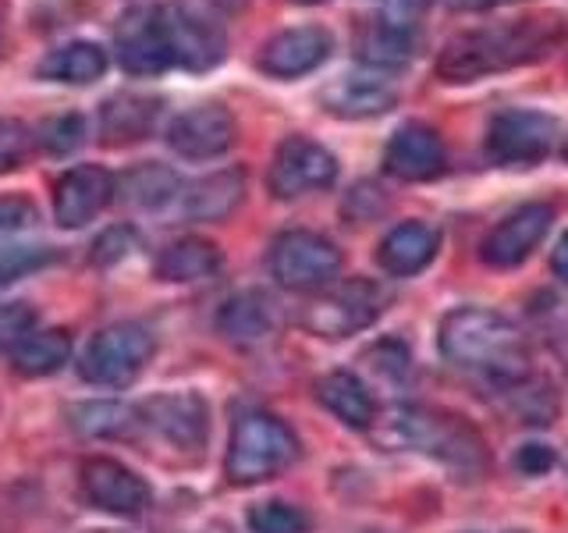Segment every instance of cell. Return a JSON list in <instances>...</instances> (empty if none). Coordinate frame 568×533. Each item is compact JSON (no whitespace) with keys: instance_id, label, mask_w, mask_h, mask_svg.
Listing matches in <instances>:
<instances>
[{"instance_id":"cell-34","label":"cell","mask_w":568,"mask_h":533,"mask_svg":"<svg viewBox=\"0 0 568 533\" xmlns=\"http://www.w3.org/2000/svg\"><path fill=\"white\" fill-rule=\"evenodd\" d=\"M53 249L50 245H11V249H0V289L18 278H26L40 266L53 263Z\"/></svg>"},{"instance_id":"cell-28","label":"cell","mask_w":568,"mask_h":533,"mask_svg":"<svg viewBox=\"0 0 568 533\" xmlns=\"http://www.w3.org/2000/svg\"><path fill=\"white\" fill-rule=\"evenodd\" d=\"M68 360H71V334L61 328L32 331L11 349V366L22 378H50V373L64 370Z\"/></svg>"},{"instance_id":"cell-27","label":"cell","mask_w":568,"mask_h":533,"mask_svg":"<svg viewBox=\"0 0 568 533\" xmlns=\"http://www.w3.org/2000/svg\"><path fill=\"white\" fill-rule=\"evenodd\" d=\"M118 195L135 210H164L182 200V178L160 160H150L118 178Z\"/></svg>"},{"instance_id":"cell-47","label":"cell","mask_w":568,"mask_h":533,"mask_svg":"<svg viewBox=\"0 0 568 533\" xmlns=\"http://www.w3.org/2000/svg\"><path fill=\"white\" fill-rule=\"evenodd\" d=\"M369 533H377V530H369Z\"/></svg>"},{"instance_id":"cell-30","label":"cell","mask_w":568,"mask_h":533,"mask_svg":"<svg viewBox=\"0 0 568 533\" xmlns=\"http://www.w3.org/2000/svg\"><path fill=\"white\" fill-rule=\"evenodd\" d=\"M68 420L85 438H129L132 426L139 423V409L121 402H85L71 405Z\"/></svg>"},{"instance_id":"cell-15","label":"cell","mask_w":568,"mask_h":533,"mask_svg":"<svg viewBox=\"0 0 568 533\" xmlns=\"http://www.w3.org/2000/svg\"><path fill=\"white\" fill-rule=\"evenodd\" d=\"M118 195V178L100 164H79L58 178L53 189V218L61 228L75 231L111 207Z\"/></svg>"},{"instance_id":"cell-39","label":"cell","mask_w":568,"mask_h":533,"mask_svg":"<svg viewBox=\"0 0 568 533\" xmlns=\"http://www.w3.org/2000/svg\"><path fill=\"white\" fill-rule=\"evenodd\" d=\"M550 462H555V452H550L547 444H526V449L519 452L523 473H544V470H550Z\"/></svg>"},{"instance_id":"cell-19","label":"cell","mask_w":568,"mask_h":533,"mask_svg":"<svg viewBox=\"0 0 568 533\" xmlns=\"http://www.w3.org/2000/svg\"><path fill=\"white\" fill-rule=\"evenodd\" d=\"M398 103V89L381 76H342L324 89V107L334 118L366 121L381 118Z\"/></svg>"},{"instance_id":"cell-12","label":"cell","mask_w":568,"mask_h":533,"mask_svg":"<svg viewBox=\"0 0 568 533\" xmlns=\"http://www.w3.org/2000/svg\"><path fill=\"white\" fill-rule=\"evenodd\" d=\"M79 480H82V494L89 505L100 512L121 515V520H135V515H142L153 505V491L146 480L135 470L121 466L118 459H106V455L85 459Z\"/></svg>"},{"instance_id":"cell-32","label":"cell","mask_w":568,"mask_h":533,"mask_svg":"<svg viewBox=\"0 0 568 533\" xmlns=\"http://www.w3.org/2000/svg\"><path fill=\"white\" fill-rule=\"evenodd\" d=\"M253 533H310V515L288 502H263L248 512Z\"/></svg>"},{"instance_id":"cell-1","label":"cell","mask_w":568,"mask_h":533,"mask_svg":"<svg viewBox=\"0 0 568 533\" xmlns=\"http://www.w3.org/2000/svg\"><path fill=\"white\" fill-rule=\"evenodd\" d=\"M565 36H568V22L561 14L511 18V22L458 32L455 40L440 50L437 79L452 86H466V82L497 76V71L537 64L565 43Z\"/></svg>"},{"instance_id":"cell-23","label":"cell","mask_w":568,"mask_h":533,"mask_svg":"<svg viewBox=\"0 0 568 533\" xmlns=\"http://www.w3.org/2000/svg\"><path fill=\"white\" fill-rule=\"evenodd\" d=\"M316 399L320 405L334 413L352 431H369L377 420V402H373L369 388L348 370H331L316 381Z\"/></svg>"},{"instance_id":"cell-36","label":"cell","mask_w":568,"mask_h":533,"mask_svg":"<svg viewBox=\"0 0 568 533\" xmlns=\"http://www.w3.org/2000/svg\"><path fill=\"white\" fill-rule=\"evenodd\" d=\"M32 331H36V310L29 302H8V306H0V352L14 349Z\"/></svg>"},{"instance_id":"cell-45","label":"cell","mask_w":568,"mask_h":533,"mask_svg":"<svg viewBox=\"0 0 568 533\" xmlns=\"http://www.w3.org/2000/svg\"><path fill=\"white\" fill-rule=\"evenodd\" d=\"M561 157H565V160H568V142H565V150H561Z\"/></svg>"},{"instance_id":"cell-14","label":"cell","mask_w":568,"mask_h":533,"mask_svg":"<svg viewBox=\"0 0 568 533\" xmlns=\"http://www.w3.org/2000/svg\"><path fill=\"white\" fill-rule=\"evenodd\" d=\"M239 139V124L224 103H195L182 111L168 129V147L185 160L224 157Z\"/></svg>"},{"instance_id":"cell-41","label":"cell","mask_w":568,"mask_h":533,"mask_svg":"<svg viewBox=\"0 0 568 533\" xmlns=\"http://www.w3.org/2000/svg\"><path fill=\"white\" fill-rule=\"evenodd\" d=\"M448 4L458 8V11H484V8L501 4V0H448Z\"/></svg>"},{"instance_id":"cell-38","label":"cell","mask_w":568,"mask_h":533,"mask_svg":"<svg viewBox=\"0 0 568 533\" xmlns=\"http://www.w3.org/2000/svg\"><path fill=\"white\" fill-rule=\"evenodd\" d=\"M32 147V132L18 121H0V174L22 164V157Z\"/></svg>"},{"instance_id":"cell-7","label":"cell","mask_w":568,"mask_h":533,"mask_svg":"<svg viewBox=\"0 0 568 533\" xmlns=\"http://www.w3.org/2000/svg\"><path fill=\"white\" fill-rule=\"evenodd\" d=\"M153 334L142 324H111L85 345L79 373L89 384L124 388L132 384L153 360Z\"/></svg>"},{"instance_id":"cell-24","label":"cell","mask_w":568,"mask_h":533,"mask_svg":"<svg viewBox=\"0 0 568 533\" xmlns=\"http://www.w3.org/2000/svg\"><path fill=\"white\" fill-rule=\"evenodd\" d=\"M274 324H277L274 302H271V295H263L256 289L231 295L221 306V313H217L221 334L227 338V342H235V345H260V342H266V338L274 334Z\"/></svg>"},{"instance_id":"cell-37","label":"cell","mask_w":568,"mask_h":533,"mask_svg":"<svg viewBox=\"0 0 568 533\" xmlns=\"http://www.w3.org/2000/svg\"><path fill=\"white\" fill-rule=\"evenodd\" d=\"M135 249V231L129 224H118V228H106L103 235L93 245V263L100 266H111L118 260H124Z\"/></svg>"},{"instance_id":"cell-43","label":"cell","mask_w":568,"mask_h":533,"mask_svg":"<svg viewBox=\"0 0 568 533\" xmlns=\"http://www.w3.org/2000/svg\"><path fill=\"white\" fill-rule=\"evenodd\" d=\"M203 533H231V530H227V526H206Z\"/></svg>"},{"instance_id":"cell-17","label":"cell","mask_w":568,"mask_h":533,"mask_svg":"<svg viewBox=\"0 0 568 533\" xmlns=\"http://www.w3.org/2000/svg\"><path fill=\"white\" fill-rule=\"evenodd\" d=\"M142 423H150L153 431L174 449L195 452L203 449L210 438V405L195 391H168V395H153L139 409Z\"/></svg>"},{"instance_id":"cell-26","label":"cell","mask_w":568,"mask_h":533,"mask_svg":"<svg viewBox=\"0 0 568 533\" xmlns=\"http://www.w3.org/2000/svg\"><path fill=\"white\" fill-rule=\"evenodd\" d=\"M106 64L111 61H106V50L100 43L71 40L58 50H50L40 61V68H36V76L47 82H61V86H89L103 79Z\"/></svg>"},{"instance_id":"cell-35","label":"cell","mask_w":568,"mask_h":533,"mask_svg":"<svg viewBox=\"0 0 568 533\" xmlns=\"http://www.w3.org/2000/svg\"><path fill=\"white\" fill-rule=\"evenodd\" d=\"M36 221H40V213H36L32 200H26V195H0V245L29 231Z\"/></svg>"},{"instance_id":"cell-40","label":"cell","mask_w":568,"mask_h":533,"mask_svg":"<svg viewBox=\"0 0 568 533\" xmlns=\"http://www.w3.org/2000/svg\"><path fill=\"white\" fill-rule=\"evenodd\" d=\"M550 266H555V274L568 284V231L558 239V249H555V257H550Z\"/></svg>"},{"instance_id":"cell-4","label":"cell","mask_w":568,"mask_h":533,"mask_svg":"<svg viewBox=\"0 0 568 533\" xmlns=\"http://www.w3.org/2000/svg\"><path fill=\"white\" fill-rule=\"evenodd\" d=\"M298 459V438L288 423L263 409H248L231 426L224 473L235 487H253L284 473Z\"/></svg>"},{"instance_id":"cell-42","label":"cell","mask_w":568,"mask_h":533,"mask_svg":"<svg viewBox=\"0 0 568 533\" xmlns=\"http://www.w3.org/2000/svg\"><path fill=\"white\" fill-rule=\"evenodd\" d=\"M288 4H302V8H313V4H327V0H288Z\"/></svg>"},{"instance_id":"cell-10","label":"cell","mask_w":568,"mask_h":533,"mask_svg":"<svg viewBox=\"0 0 568 533\" xmlns=\"http://www.w3.org/2000/svg\"><path fill=\"white\" fill-rule=\"evenodd\" d=\"M168 14V32H171V50L174 64L189 71H210L224 61L227 53V32L206 0H174Z\"/></svg>"},{"instance_id":"cell-11","label":"cell","mask_w":568,"mask_h":533,"mask_svg":"<svg viewBox=\"0 0 568 533\" xmlns=\"http://www.w3.org/2000/svg\"><path fill=\"white\" fill-rule=\"evenodd\" d=\"M337 182V160L327 147L310 135H288L277 147L266 185L277 200H298V195L324 192Z\"/></svg>"},{"instance_id":"cell-20","label":"cell","mask_w":568,"mask_h":533,"mask_svg":"<svg viewBox=\"0 0 568 533\" xmlns=\"http://www.w3.org/2000/svg\"><path fill=\"white\" fill-rule=\"evenodd\" d=\"M160 118V100L156 97H142V93H118L111 100H103L100 118H97V132L100 142L106 147H132L142 142Z\"/></svg>"},{"instance_id":"cell-29","label":"cell","mask_w":568,"mask_h":533,"mask_svg":"<svg viewBox=\"0 0 568 533\" xmlns=\"http://www.w3.org/2000/svg\"><path fill=\"white\" fill-rule=\"evenodd\" d=\"M355 58L377 71H395L413 58V32L398 22H369L355 36Z\"/></svg>"},{"instance_id":"cell-9","label":"cell","mask_w":568,"mask_h":533,"mask_svg":"<svg viewBox=\"0 0 568 533\" xmlns=\"http://www.w3.org/2000/svg\"><path fill=\"white\" fill-rule=\"evenodd\" d=\"M558 142V121L544 111H526L511 107L490 118L487 129V157L501 168H532L555 150Z\"/></svg>"},{"instance_id":"cell-33","label":"cell","mask_w":568,"mask_h":533,"mask_svg":"<svg viewBox=\"0 0 568 533\" xmlns=\"http://www.w3.org/2000/svg\"><path fill=\"white\" fill-rule=\"evenodd\" d=\"M82 139H85V121L79 114H58L36 129V142H40L47 153H58V157L82 147Z\"/></svg>"},{"instance_id":"cell-8","label":"cell","mask_w":568,"mask_h":533,"mask_svg":"<svg viewBox=\"0 0 568 533\" xmlns=\"http://www.w3.org/2000/svg\"><path fill=\"white\" fill-rule=\"evenodd\" d=\"M118 64L135 79H156L168 68H174L168 14L160 4H135L121 14L114 29Z\"/></svg>"},{"instance_id":"cell-5","label":"cell","mask_w":568,"mask_h":533,"mask_svg":"<svg viewBox=\"0 0 568 533\" xmlns=\"http://www.w3.org/2000/svg\"><path fill=\"white\" fill-rule=\"evenodd\" d=\"M271 274L288 292H324L342 274V249L320 231H281L271 245Z\"/></svg>"},{"instance_id":"cell-3","label":"cell","mask_w":568,"mask_h":533,"mask_svg":"<svg viewBox=\"0 0 568 533\" xmlns=\"http://www.w3.org/2000/svg\"><path fill=\"white\" fill-rule=\"evenodd\" d=\"M390 441L402 449H413L426 459L440 462L444 470L458 473L462 480H479L490 470L487 441L479 431L455 413L430 405H402L387 420Z\"/></svg>"},{"instance_id":"cell-2","label":"cell","mask_w":568,"mask_h":533,"mask_svg":"<svg viewBox=\"0 0 568 533\" xmlns=\"http://www.w3.org/2000/svg\"><path fill=\"white\" fill-rule=\"evenodd\" d=\"M440 352L458 370L487 378L497 388L519 384L532 373L529 338L508 316L487 306H458L440 320Z\"/></svg>"},{"instance_id":"cell-6","label":"cell","mask_w":568,"mask_h":533,"mask_svg":"<svg viewBox=\"0 0 568 533\" xmlns=\"http://www.w3.org/2000/svg\"><path fill=\"white\" fill-rule=\"evenodd\" d=\"M384 306H387V292L377 281L348 278V281H334L331 289L320 292L306 306V313H302V324L320 338H348L366 331L384 313Z\"/></svg>"},{"instance_id":"cell-46","label":"cell","mask_w":568,"mask_h":533,"mask_svg":"<svg viewBox=\"0 0 568 533\" xmlns=\"http://www.w3.org/2000/svg\"><path fill=\"white\" fill-rule=\"evenodd\" d=\"M466 533H476V530H466Z\"/></svg>"},{"instance_id":"cell-22","label":"cell","mask_w":568,"mask_h":533,"mask_svg":"<svg viewBox=\"0 0 568 533\" xmlns=\"http://www.w3.org/2000/svg\"><path fill=\"white\" fill-rule=\"evenodd\" d=\"M440 249V235L437 228L423 224V221H405L398 228L387 231V239L377 249V260L387 274L395 278H413L423 266H430V260Z\"/></svg>"},{"instance_id":"cell-21","label":"cell","mask_w":568,"mask_h":533,"mask_svg":"<svg viewBox=\"0 0 568 533\" xmlns=\"http://www.w3.org/2000/svg\"><path fill=\"white\" fill-rule=\"evenodd\" d=\"M245 200V171L224 168L213 171L182 192V218L185 221H224Z\"/></svg>"},{"instance_id":"cell-13","label":"cell","mask_w":568,"mask_h":533,"mask_svg":"<svg viewBox=\"0 0 568 533\" xmlns=\"http://www.w3.org/2000/svg\"><path fill=\"white\" fill-rule=\"evenodd\" d=\"M550 224H555V207L526 203L487 231V239L479 242V257H484L487 266H497V271L519 266L537 253V245L547 239Z\"/></svg>"},{"instance_id":"cell-18","label":"cell","mask_w":568,"mask_h":533,"mask_svg":"<svg viewBox=\"0 0 568 533\" xmlns=\"http://www.w3.org/2000/svg\"><path fill=\"white\" fill-rule=\"evenodd\" d=\"M444 168H448V150L430 124L408 121L387 139L384 171L398 182H434L444 174Z\"/></svg>"},{"instance_id":"cell-44","label":"cell","mask_w":568,"mask_h":533,"mask_svg":"<svg viewBox=\"0 0 568 533\" xmlns=\"http://www.w3.org/2000/svg\"><path fill=\"white\" fill-rule=\"evenodd\" d=\"M93 533H121V530H93Z\"/></svg>"},{"instance_id":"cell-25","label":"cell","mask_w":568,"mask_h":533,"mask_svg":"<svg viewBox=\"0 0 568 533\" xmlns=\"http://www.w3.org/2000/svg\"><path fill=\"white\" fill-rule=\"evenodd\" d=\"M221 249L213 245L210 239H178L171 245L160 249L156 257V278L160 281H171V284H192V281H203L213 278L221 271Z\"/></svg>"},{"instance_id":"cell-16","label":"cell","mask_w":568,"mask_h":533,"mask_svg":"<svg viewBox=\"0 0 568 533\" xmlns=\"http://www.w3.org/2000/svg\"><path fill=\"white\" fill-rule=\"evenodd\" d=\"M331 50H334V36L324 26H295V29L271 36V40L263 43L256 64L263 76L292 82L316 71L331 58Z\"/></svg>"},{"instance_id":"cell-31","label":"cell","mask_w":568,"mask_h":533,"mask_svg":"<svg viewBox=\"0 0 568 533\" xmlns=\"http://www.w3.org/2000/svg\"><path fill=\"white\" fill-rule=\"evenodd\" d=\"M532 324L544 334L547 349L555 352L568 370V302L555 295H540L537 306H532Z\"/></svg>"}]
</instances>
